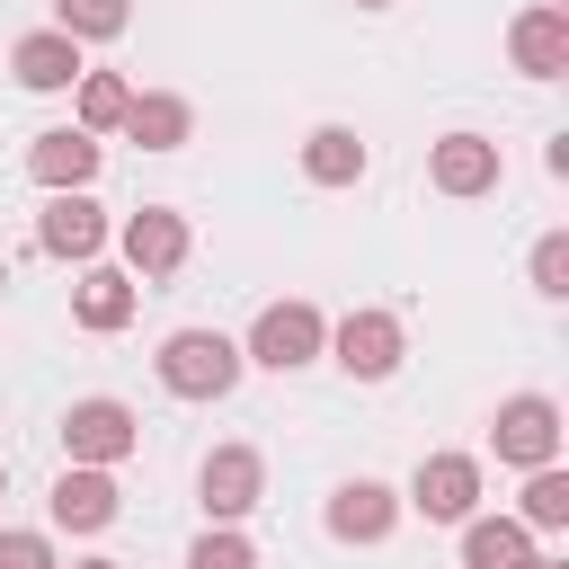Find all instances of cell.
<instances>
[{"label":"cell","instance_id":"obj_1","mask_svg":"<svg viewBox=\"0 0 569 569\" xmlns=\"http://www.w3.org/2000/svg\"><path fill=\"white\" fill-rule=\"evenodd\" d=\"M240 365H249V356H240L222 329H169L160 356H151V373H160L169 400H222V391L240 382Z\"/></svg>","mask_w":569,"mask_h":569},{"label":"cell","instance_id":"obj_2","mask_svg":"<svg viewBox=\"0 0 569 569\" xmlns=\"http://www.w3.org/2000/svg\"><path fill=\"white\" fill-rule=\"evenodd\" d=\"M347 382H391L400 373V356H409V329H400V311H347L338 329H329V347H320Z\"/></svg>","mask_w":569,"mask_h":569},{"label":"cell","instance_id":"obj_3","mask_svg":"<svg viewBox=\"0 0 569 569\" xmlns=\"http://www.w3.org/2000/svg\"><path fill=\"white\" fill-rule=\"evenodd\" d=\"M320 347H329V320H320L311 302H267L240 356L267 365V373H302V365H320Z\"/></svg>","mask_w":569,"mask_h":569},{"label":"cell","instance_id":"obj_4","mask_svg":"<svg viewBox=\"0 0 569 569\" xmlns=\"http://www.w3.org/2000/svg\"><path fill=\"white\" fill-rule=\"evenodd\" d=\"M133 445H142V418H133L124 400H107V391H98V400H71V409H62V453H71V462L116 471Z\"/></svg>","mask_w":569,"mask_h":569},{"label":"cell","instance_id":"obj_5","mask_svg":"<svg viewBox=\"0 0 569 569\" xmlns=\"http://www.w3.org/2000/svg\"><path fill=\"white\" fill-rule=\"evenodd\" d=\"M489 445H498V462H516V471L560 462V400H551V391H516V400H498Z\"/></svg>","mask_w":569,"mask_h":569},{"label":"cell","instance_id":"obj_6","mask_svg":"<svg viewBox=\"0 0 569 569\" xmlns=\"http://www.w3.org/2000/svg\"><path fill=\"white\" fill-rule=\"evenodd\" d=\"M258 498H267V453H258V445H213L204 471H196V507H204L213 525H240Z\"/></svg>","mask_w":569,"mask_h":569},{"label":"cell","instance_id":"obj_7","mask_svg":"<svg viewBox=\"0 0 569 569\" xmlns=\"http://www.w3.org/2000/svg\"><path fill=\"white\" fill-rule=\"evenodd\" d=\"M400 507H418L427 525L480 516V453H427V462L409 471V498H400Z\"/></svg>","mask_w":569,"mask_h":569},{"label":"cell","instance_id":"obj_8","mask_svg":"<svg viewBox=\"0 0 569 569\" xmlns=\"http://www.w3.org/2000/svg\"><path fill=\"white\" fill-rule=\"evenodd\" d=\"M36 249H44V258H71V267H89V258L107 249V213L89 204V187H62V196L36 213Z\"/></svg>","mask_w":569,"mask_h":569},{"label":"cell","instance_id":"obj_9","mask_svg":"<svg viewBox=\"0 0 569 569\" xmlns=\"http://www.w3.org/2000/svg\"><path fill=\"white\" fill-rule=\"evenodd\" d=\"M124 267L133 276H178L187 267V249H196V231H187V213H169V204H142V213H124Z\"/></svg>","mask_w":569,"mask_h":569},{"label":"cell","instance_id":"obj_10","mask_svg":"<svg viewBox=\"0 0 569 569\" xmlns=\"http://www.w3.org/2000/svg\"><path fill=\"white\" fill-rule=\"evenodd\" d=\"M98 160H107V142H98V133H80V124H53V133H36V142H27V178H36L44 196L89 187V178H98Z\"/></svg>","mask_w":569,"mask_h":569},{"label":"cell","instance_id":"obj_11","mask_svg":"<svg viewBox=\"0 0 569 569\" xmlns=\"http://www.w3.org/2000/svg\"><path fill=\"white\" fill-rule=\"evenodd\" d=\"M427 178H436V196H489L507 178V160L489 133H445V142H427Z\"/></svg>","mask_w":569,"mask_h":569},{"label":"cell","instance_id":"obj_12","mask_svg":"<svg viewBox=\"0 0 569 569\" xmlns=\"http://www.w3.org/2000/svg\"><path fill=\"white\" fill-rule=\"evenodd\" d=\"M507 53H516V71H525V80H560V71H569V9H551V0L516 9Z\"/></svg>","mask_w":569,"mask_h":569},{"label":"cell","instance_id":"obj_13","mask_svg":"<svg viewBox=\"0 0 569 569\" xmlns=\"http://www.w3.org/2000/svg\"><path fill=\"white\" fill-rule=\"evenodd\" d=\"M89 62H80V36H62V27H36V36H18L9 44V80L18 89H36V98H53V89H71Z\"/></svg>","mask_w":569,"mask_h":569},{"label":"cell","instance_id":"obj_14","mask_svg":"<svg viewBox=\"0 0 569 569\" xmlns=\"http://www.w3.org/2000/svg\"><path fill=\"white\" fill-rule=\"evenodd\" d=\"M116 471H98V462H71L62 480H53V498H44V516L62 525V533H98V525H116Z\"/></svg>","mask_w":569,"mask_h":569},{"label":"cell","instance_id":"obj_15","mask_svg":"<svg viewBox=\"0 0 569 569\" xmlns=\"http://www.w3.org/2000/svg\"><path fill=\"white\" fill-rule=\"evenodd\" d=\"M71 320H80V329H98V338H116V329L133 320V276L89 258V267H80V284H71Z\"/></svg>","mask_w":569,"mask_h":569},{"label":"cell","instance_id":"obj_16","mask_svg":"<svg viewBox=\"0 0 569 569\" xmlns=\"http://www.w3.org/2000/svg\"><path fill=\"white\" fill-rule=\"evenodd\" d=\"M391 525H400V489H382V480H347L329 498V533L338 542H382Z\"/></svg>","mask_w":569,"mask_h":569},{"label":"cell","instance_id":"obj_17","mask_svg":"<svg viewBox=\"0 0 569 569\" xmlns=\"http://www.w3.org/2000/svg\"><path fill=\"white\" fill-rule=\"evenodd\" d=\"M116 133H133L142 151H178L187 133H196V107L187 98H169V89H133V107H124V124Z\"/></svg>","mask_w":569,"mask_h":569},{"label":"cell","instance_id":"obj_18","mask_svg":"<svg viewBox=\"0 0 569 569\" xmlns=\"http://www.w3.org/2000/svg\"><path fill=\"white\" fill-rule=\"evenodd\" d=\"M302 178H311V187H356V178H365V142H356L347 124H311V133H302Z\"/></svg>","mask_w":569,"mask_h":569},{"label":"cell","instance_id":"obj_19","mask_svg":"<svg viewBox=\"0 0 569 569\" xmlns=\"http://www.w3.org/2000/svg\"><path fill=\"white\" fill-rule=\"evenodd\" d=\"M533 551V525L516 516H462V569H516Z\"/></svg>","mask_w":569,"mask_h":569},{"label":"cell","instance_id":"obj_20","mask_svg":"<svg viewBox=\"0 0 569 569\" xmlns=\"http://www.w3.org/2000/svg\"><path fill=\"white\" fill-rule=\"evenodd\" d=\"M516 525H533V533H560V525H569V471H560V462H533V471H525Z\"/></svg>","mask_w":569,"mask_h":569},{"label":"cell","instance_id":"obj_21","mask_svg":"<svg viewBox=\"0 0 569 569\" xmlns=\"http://www.w3.org/2000/svg\"><path fill=\"white\" fill-rule=\"evenodd\" d=\"M71 89H80V133H116L133 107V80H116V71H80Z\"/></svg>","mask_w":569,"mask_h":569},{"label":"cell","instance_id":"obj_22","mask_svg":"<svg viewBox=\"0 0 569 569\" xmlns=\"http://www.w3.org/2000/svg\"><path fill=\"white\" fill-rule=\"evenodd\" d=\"M53 27L80 36V44H107V36L133 27V0H53Z\"/></svg>","mask_w":569,"mask_h":569},{"label":"cell","instance_id":"obj_23","mask_svg":"<svg viewBox=\"0 0 569 569\" xmlns=\"http://www.w3.org/2000/svg\"><path fill=\"white\" fill-rule=\"evenodd\" d=\"M187 569H258V551H249V533H240V525H204V533H196V551H187Z\"/></svg>","mask_w":569,"mask_h":569},{"label":"cell","instance_id":"obj_24","mask_svg":"<svg viewBox=\"0 0 569 569\" xmlns=\"http://www.w3.org/2000/svg\"><path fill=\"white\" fill-rule=\"evenodd\" d=\"M533 293H542V302L569 293V231H542V240H533Z\"/></svg>","mask_w":569,"mask_h":569},{"label":"cell","instance_id":"obj_25","mask_svg":"<svg viewBox=\"0 0 569 569\" xmlns=\"http://www.w3.org/2000/svg\"><path fill=\"white\" fill-rule=\"evenodd\" d=\"M0 569H53V542L44 533H0Z\"/></svg>","mask_w":569,"mask_h":569},{"label":"cell","instance_id":"obj_26","mask_svg":"<svg viewBox=\"0 0 569 569\" xmlns=\"http://www.w3.org/2000/svg\"><path fill=\"white\" fill-rule=\"evenodd\" d=\"M516 569H560V560H542V551H525V560H516Z\"/></svg>","mask_w":569,"mask_h":569},{"label":"cell","instance_id":"obj_27","mask_svg":"<svg viewBox=\"0 0 569 569\" xmlns=\"http://www.w3.org/2000/svg\"><path fill=\"white\" fill-rule=\"evenodd\" d=\"M71 569H124V560H71Z\"/></svg>","mask_w":569,"mask_h":569},{"label":"cell","instance_id":"obj_28","mask_svg":"<svg viewBox=\"0 0 569 569\" xmlns=\"http://www.w3.org/2000/svg\"><path fill=\"white\" fill-rule=\"evenodd\" d=\"M356 9H391V0H356Z\"/></svg>","mask_w":569,"mask_h":569},{"label":"cell","instance_id":"obj_29","mask_svg":"<svg viewBox=\"0 0 569 569\" xmlns=\"http://www.w3.org/2000/svg\"><path fill=\"white\" fill-rule=\"evenodd\" d=\"M0 489H9V471H0Z\"/></svg>","mask_w":569,"mask_h":569}]
</instances>
